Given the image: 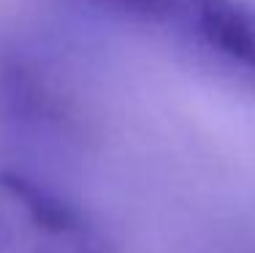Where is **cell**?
Returning a JSON list of instances; mask_svg holds the SVG:
<instances>
[{"label": "cell", "mask_w": 255, "mask_h": 253, "mask_svg": "<svg viewBox=\"0 0 255 253\" xmlns=\"http://www.w3.org/2000/svg\"><path fill=\"white\" fill-rule=\"evenodd\" d=\"M109 14L171 33L255 76V11L242 0H90Z\"/></svg>", "instance_id": "2"}, {"label": "cell", "mask_w": 255, "mask_h": 253, "mask_svg": "<svg viewBox=\"0 0 255 253\" xmlns=\"http://www.w3.org/2000/svg\"><path fill=\"white\" fill-rule=\"evenodd\" d=\"M0 253H120L112 234L44 185L0 169Z\"/></svg>", "instance_id": "1"}]
</instances>
